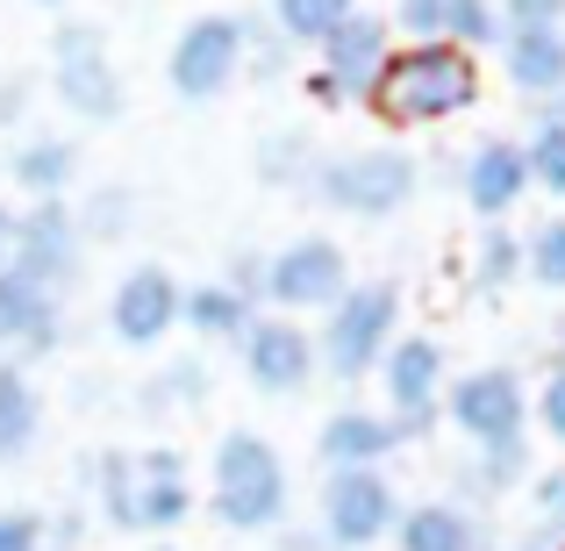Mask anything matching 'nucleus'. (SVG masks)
<instances>
[{
  "instance_id": "c9c22d12",
  "label": "nucleus",
  "mask_w": 565,
  "mask_h": 551,
  "mask_svg": "<svg viewBox=\"0 0 565 551\" xmlns=\"http://www.w3.org/2000/svg\"><path fill=\"white\" fill-rule=\"evenodd\" d=\"M201 386H207V372H201V359H180V372H166V380H158V394H180V401H201Z\"/></svg>"
},
{
  "instance_id": "f03ea898",
  "label": "nucleus",
  "mask_w": 565,
  "mask_h": 551,
  "mask_svg": "<svg viewBox=\"0 0 565 551\" xmlns=\"http://www.w3.org/2000/svg\"><path fill=\"white\" fill-rule=\"evenodd\" d=\"M480 100V57L451 51V43H394L380 86H373V108L394 129H437L458 123V115Z\"/></svg>"
},
{
  "instance_id": "423d86ee",
  "label": "nucleus",
  "mask_w": 565,
  "mask_h": 551,
  "mask_svg": "<svg viewBox=\"0 0 565 551\" xmlns=\"http://www.w3.org/2000/svg\"><path fill=\"white\" fill-rule=\"evenodd\" d=\"M250 43H258V22L250 14H230V8H207L172 36L166 51V80L180 100H215L230 94L236 80L250 72Z\"/></svg>"
},
{
  "instance_id": "f257e3e1",
  "label": "nucleus",
  "mask_w": 565,
  "mask_h": 551,
  "mask_svg": "<svg viewBox=\"0 0 565 551\" xmlns=\"http://www.w3.org/2000/svg\"><path fill=\"white\" fill-rule=\"evenodd\" d=\"M94 501L115 530L129 538H166L193 516V480L186 458L172 444H115V452L94 458Z\"/></svg>"
},
{
  "instance_id": "7c9ffc66",
  "label": "nucleus",
  "mask_w": 565,
  "mask_h": 551,
  "mask_svg": "<svg viewBox=\"0 0 565 551\" xmlns=\"http://www.w3.org/2000/svg\"><path fill=\"white\" fill-rule=\"evenodd\" d=\"M530 423H537L552 444H565V351H558L552 365H544L537 394H530Z\"/></svg>"
},
{
  "instance_id": "2eb2a0df",
  "label": "nucleus",
  "mask_w": 565,
  "mask_h": 551,
  "mask_svg": "<svg viewBox=\"0 0 565 551\" xmlns=\"http://www.w3.org/2000/svg\"><path fill=\"white\" fill-rule=\"evenodd\" d=\"M394 36L401 43H451V51H501L509 22L494 0H394Z\"/></svg>"
},
{
  "instance_id": "393cba45",
  "label": "nucleus",
  "mask_w": 565,
  "mask_h": 551,
  "mask_svg": "<svg viewBox=\"0 0 565 551\" xmlns=\"http://www.w3.org/2000/svg\"><path fill=\"white\" fill-rule=\"evenodd\" d=\"M351 14H359V0H273V22H265V29H273L279 43H308V51H322Z\"/></svg>"
},
{
  "instance_id": "4468645a",
  "label": "nucleus",
  "mask_w": 565,
  "mask_h": 551,
  "mask_svg": "<svg viewBox=\"0 0 565 551\" xmlns=\"http://www.w3.org/2000/svg\"><path fill=\"white\" fill-rule=\"evenodd\" d=\"M72 265H79V215L72 201H29L14 215V244H8V273L36 279V287L65 294Z\"/></svg>"
},
{
  "instance_id": "37998d69",
  "label": "nucleus",
  "mask_w": 565,
  "mask_h": 551,
  "mask_svg": "<svg viewBox=\"0 0 565 551\" xmlns=\"http://www.w3.org/2000/svg\"><path fill=\"white\" fill-rule=\"evenodd\" d=\"M43 8H65V0H43Z\"/></svg>"
},
{
  "instance_id": "39448f33",
  "label": "nucleus",
  "mask_w": 565,
  "mask_h": 551,
  "mask_svg": "<svg viewBox=\"0 0 565 551\" xmlns=\"http://www.w3.org/2000/svg\"><path fill=\"white\" fill-rule=\"evenodd\" d=\"M401 337V287L394 279H351L344 301L322 308V330H316V359L330 380H365L380 372V359L394 351Z\"/></svg>"
},
{
  "instance_id": "cd10ccee",
  "label": "nucleus",
  "mask_w": 565,
  "mask_h": 551,
  "mask_svg": "<svg viewBox=\"0 0 565 551\" xmlns=\"http://www.w3.org/2000/svg\"><path fill=\"white\" fill-rule=\"evenodd\" d=\"M472 287L480 294H501L523 279V230H509V222H480V244H472Z\"/></svg>"
},
{
  "instance_id": "dca6fc26",
  "label": "nucleus",
  "mask_w": 565,
  "mask_h": 551,
  "mask_svg": "<svg viewBox=\"0 0 565 551\" xmlns=\"http://www.w3.org/2000/svg\"><path fill=\"white\" fill-rule=\"evenodd\" d=\"M180 279L166 273V265H129L122 279H115L108 294V330L122 337V345H166L172 330H180Z\"/></svg>"
},
{
  "instance_id": "ddd939ff",
  "label": "nucleus",
  "mask_w": 565,
  "mask_h": 551,
  "mask_svg": "<svg viewBox=\"0 0 565 551\" xmlns=\"http://www.w3.org/2000/svg\"><path fill=\"white\" fill-rule=\"evenodd\" d=\"M236 365L258 394H301L308 380L322 372L316 359V330L294 316H258L244 337H236Z\"/></svg>"
},
{
  "instance_id": "20e7f679",
  "label": "nucleus",
  "mask_w": 565,
  "mask_h": 551,
  "mask_svg": "<svg viewBox=\"0 0 565 551\" xmlns=\"http://www.w3.org/2000/svg\"><path fill=\"white\" fill-rule=\"evenodd\" d=\"M316 193L330 215L351 222H386L423 193V158L408 144H351V151H322L316 166Z\"/></svg>"
},
{
  "instance_id": "58836bf2",
  "label": "nucleus",
  "mask_w": 565,
  "mask_h": 551,
  "mask_svg": "<svg viewBox=\"0 0 565 551\" xmlns=\"http://www.w3.org/2000/svg\"><path fill=\"white\" fill-rule=\"evenodd\" d=\"M29 108V86H0V123H22Z\"/></svg>"
},
{
  "instance_id": "f8f14e48",
  "label": "nucleus",
  "mask_w": 565,
  "mask_h": 551,
  "mask_svg": "<svg viewBox=\"0 0 565 551\" xmlns=\"http://www.w3.org/2000/svg\"><path fill=\"white\" fill-rule=\"evenodd\" d=\"M444 386H451V365H444L437 337H394V351L380 359V394L386 415L401 423V437H429L444 415Z\"/></svg>"
},
{
  "instance_id": "79ce46f5",
  "label": "nucleus",
  "mask_w": 565,
  "mask_h": 551,
  "mask_svg": "<svg viewBox=\"0 0 565 551\" xmlns=\"http://www.w3.org/2000/svg\"><path fill=\"white\" fill-rule=\"evenodd\" d=\"M558 351H565V322H558Z\"/></svg>"
},
{
  "instance_id": "7ed1b4c3",
  "label": "nucleus",
  "mask_w": 565,
  "mask_h": 551,
  "mask_svg": "<svg viewBox=\"0 0 565 551\" xmlns=\"http://www.w3.org/2000/svg\"><path fill=\"white\" fill-rule=\"evenodd\" d=\"M287 501H294V480H287L279 444L258 437V430H222L215 458H207V509H215V523L258 538V530L287 523Z\"/></svg>"
},
{
  "instance_id": "bb28decb",
  "label": "nucleus",
  "mask_w": 565,
  "mask_h": 551,
  "mask_svg": "<svg viewBox=\"0 0 565 551\" xmlns=\"http://www.w3.org/2000/svg\"><path fill=\"white\" fill-rule=\"evenodd\" d=\"M466 501H501L515 487H530V444H501V452H472L466 473H458Z\"/></svg>"
},
{
  "instance_id": "ea45409f",
  "label": "nucleus",
  "mask_w": 565,
  "mask_h": 551,
  "mask_svg": "<svg viewBox=\"0 0 565 551\" xmlns=\"http://www.w3.org/2000/svg\"><path fill=\"white\" fill-rule=\"evenodd\" d=\"M14 215H22V208L0 201V265H8V244H14Z\"/></svg>"
},
{
  "instance_id": "412c9836",
  "label": "nucleus",
  "mask_w": 565,
  "mask_h": 551,
  "mask_svg": "<svg viewBox=\"0 0 565 551\" xmlns=\"http://www.w3.org/2000/svg\"><path fill=\"white\" fill-rule=\"evenodd\" d=\"M394 551H494L466 501H415L394 523Z\"/></svg>"
},
{
  "instance_id": "c756f323",
  "label": "nucleus",
  "mask_w": 565,
  "mask_h": 551,
  "mask_svg": "<svg viewBox=\"0 0 565 551\" xmlns=\"http://www.w3.org/2000/svg\"><path fill=\"white\" fill-rule=\"evenodd\" d=\"M523 279H537L544 294H565V215H544L523 236Z\"/></svg>"
},
{
  "instance_id": "f3484780",
  "label": "nucleus",
  "mask_w": 565,
  "mask_h": 551,
  "mask_svg": "<svg viewBox=\"0 0 565 551\" xmlns=\"http://www.w3.org/2000/svg\"><path fill=\"white\" fill-rule=\"evenodd\" d=\"M458 193H466V208L480 222H509L515 208L530 201V158H523V137H487L466 151V166H458Z\"/></svg>"
},
{
  "instance_id": "5701e85b",
  "label": "nucleus",
  "mask_w": 565,
  "mask_h": 551,
  "mask_svg": "<svg viewBox=\"0 0 565 551\" xmlns=\"http://www.w3.org/2000/svg\"><path fill=\"white\" fill-rule=\"evenodd\" d=\"M180 322L193 337H215V345H236V337L258 322V301H244L236 287H222V279H201V287L180 294Z\"/></svg>"
},
{
  "instance_id": "2f4dec72",
  "label": "nucleus",
  "mask_w": 565,
  "mask_h": 551,
  "mask_svg": "<svg viewBox=\"0 0 565 551\" xmlns=\"http://www.w3.org/2000/svg\"><path fill=\"white\" fill-rule=\"evenodd\" d=\"M530 516H537V530H558L565 538V466L530 473Z\"/></svg>"
},
{
  "instance_id": "6ab92c4d",
  "label": "nucleus",
  "mask_w": 565,
  "mask_h": 551,
  "mask_svg": "<svg viewBox=\"0 0 565 551\" xmlns=\"http://www.w3.org/2000/svg\"><path fill=\"white\" fill-rule=\"evenodd\" d=\"M401 423L386 409H337V415H322V430H316V452H322V466L330 473H386V458L401 452Z\"/></svg>"
},
{
  "instance_id": "b1692460",
  "label": "nucleus",
  "mask_w": 565,
  "mask_h": 551,
  "mask_svg": "<svg viewBox=\"0 0 565 551\" xmlns=\"http://www.w3.org/2000/svg\"><path fill=\"white\" fill-rule=\"evenodd\" d=\"M36 430H43V394H36V380H29V365L0 359V466L29 458Z\"/></svg>"
},
{
  "instance_id": "1a4fd4ad",
  "label": "nucleus",
  "mask_w": 565,
  "mask_h": 551,
  "mask_svg": "<svg viewBox=\"0 0 565 551\" xmlns=\"http://www.w3.org/2000/svg\"><path fill=\"white\" fill-rule=\"evenodd\" d=\"M51 94L79 123H115L122 115V72L108 57V36L94 22H57L51 36Z\"/></svg>"
},
{
  "instance_id": "72a5a7b5",
  "label": "nucleus",
  "mask_w": 565,
  "mask_h": 551,
  "mask_svg": "<svg viewBox=\"0 0 565 551\" xmlns=\"http://www.w3.org/2000/svg\"><path fill=\"white\" fill-rule=\"evenodd\" d=\"M509 29H565V0H494Z\"/></svg>"
},
{
  "instance_id": "4c0bfd02",
  "label": "nucleus",
  "mask_w": 565,
  "mask_h": 551,
  "mask_svg": "<svg viewBox=\"0 0 565 551\" xmlns=\"http://www.w3.org/2000/svg\"><path fill=\"white\" fill-rule=\"evenodd\" d=\"M279 551H330L322 530H279Z\"/></svg>"
},
{
  "instance_id": "9d476101",
  "label": "nucleus",
  "mask_w": 565,
  "mask_h": 551,
  "mask_svg": "<svg viewBox=\"0 0 565 551\" xmlns=\"http://www.w3.org/2000/svg\"><path fill=\"white\" fill-rule=\"evenodd\" d=\"M351 287V258L337 236H294V244L265 251V308L273 316H294L301 308H337Z\"/></svg>"
},
{
  "instance_id": "e433bc0d",
  "label": "nucleus",
  "mask_w": 565,
  "mask_h": 551,
  "mask_svg": "<svg viewBox=\"0 0 565 551\" xmlns=\"http://www.w3.org/2000/svg\"><path fill=\"white\" fill-rule=\"evenodd\" d=\"M509 551H565V538H558V530H537V523H530V530H523V538H515Z\"/></svg>"
},
{
  "instance_id": "a211bd4d",
  "label": "nucleus",
  "mask_w": 565,
  "mask_h": 551,
  "mask_svg": "<svg viewBox=\"0 0 565 551\" xmlns=\"http://www.w3.org/2000/svg\"><path fill=\"white\" fill-rule=\"evenodd\" d=\"M57 337H65V301H57L51 287H36V279L0 265V359L29 365V359H43V351H57Z\"/></svg>"
},
{
  "instance_id": "f704fd0d",
  "label": "nucleus",
  "mask_w": 565,
  "mask_h": 551,
  "mask_svg": "<svg viewBox=\"0 0 565 551\" xmlns=\"http://www.w3.org/2000/svg\"><path fill=\"white\" fill-rule=\"evenodd\" d=\"M222 287H236L244 301H265V251H230V265H222Z\"/></svg>"
},
{
  "instance_id": "c85d7f7f",
  "label": "nucleus",
  "mask_w": 565,
  "mask_h": 551,
  "mask_svg": "<svg viewBox=\"0 0 565 551\" xmlns=\"http://www.w3.org/2000/svg\"><path fill=\"white\" fill-rule=\"evenodd\" d=\"M316 166H322V151L301 137V129H273V137H258V180L265 187H316Z\"/></svg>"
},
{
  "instance_id": "0eeeda50",
  "label": "nucleus",
  "mask_w": 565,
  "mask_h": 551,
  "mask_svg": "<svg viewBox=\"0 0 565 551\" xmlns=\"http://www.w3.org/2000/svg\"><path fill=\"white\" fill-rule=\"evenodd\" d=\"M444 423L472 444V452H501V444H530V386L515 365H472L444 386Z\"/></svg>"
},
{
  "instance_id": "4be33fe9",
  "label": "nucleus",
  "mask_w": 565,
  "mask_h": 551,
  "mask_svg": "<svg viewBox=\"0 0 565 551\" xmlns=\"http://www.w3.org/2000/svg\"><path fill=\"white\" fill-rule=\"evenodd\" d=\"M72 172H79V144L72 137H22L8 151V180L29 193V201H65Z\"/></svg>"
},
{
  "instance_id": "a878e982",
  "label": "nucleus",
  "mask_w": 565,
  "mask_h": 551,
  "mask_svg": "<svg viewBox=\"0 0 565 551\" xmlns=\"http://www.w3.org/2000/svg\"><path fill=\"white\" fill-rule=\"evenodd\" d=\"M523 158H530V187L565 201V100H544L537 123L523 137Z\"/></svg>"
},
{
  "instance_id": "9b49d317",
  "label": "nucleus",
  "mask_w": 565,
  "mask_h": 551,
  "mask_svg": "<svg viewBox=\"0 0 565 551\" xmlns=\"http://www.w3.org/2000/svg\"><path fill=\"white\" fill-rule=\"evenodd\" d=\"M322 544L330 551H373V544H394V523H401V495L386 473H330L322 480Z\"/></svg>"
},
{
  "instance_id": "6e6552de",
  "label": "nucleus",
  "mask_w": 565,
  "mask_h": 551,
  "mask_svg": "<svg viewBox=\"0 0 565 551\" xmlns=\"http://www.w3.org/2000/svg\"><path fill=\"white\" fill-rule=\"evenodd\" d=\"M386 57H394V22L373 14V8H359L316 51V72H308L301 86H308V100H316V108H351V100H373Z\"/></svg>"
},
{
  "instance_id": "aec40b11",
  "label": "nucleus",
  "mask_w": 565,
  "mask_h": 551,
  "mask_svg": "<svg viewBox=\"0 0 565 551\" xmlns=\"http://www.w3.org/2000/svg\"><path fill=\"white\" fill-rule=\"evenodd\" d=\"M501 72L537 108L544 100H565V29H509L501 36Z\"/></svg>"
},
{
  "instance_id": "473e14b6",
  "label": "nucleus",
  "mask_w": 565,
  "mask_h": 551,
  "mask_svg": "<svg viewBox=\"0 0 565 551\" xmlns=\"http://www.w3.org/2000/svg\"><path fill=\"white\" fill-rule=\"evenodd\" d=\"M51 544V523L29 509H0V551H43Z\"/></svg>"
},
{
  "instance_id": "a19ab883",
  "label": "nucleus",
  "mask_w": 565,
  "mask_h": 551,
  "mask_svg": "<svg viewBox=\"0 0 565 551\" xmlns=\"http://www.w3.org/2000/svg\"><path fill=\"white\" fill-rule=\"evenodd\" d=\"M151 551H180V544H151Z\"/></svg>"
}]
</instances>
